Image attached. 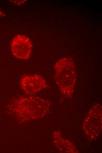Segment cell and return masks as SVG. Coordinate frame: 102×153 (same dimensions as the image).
<instances>
[{
    "label": "cell",
    "instance_id": "obj_1",
    "mask_svg": "<svg viewBox=\"0 0 102 153\" xmlns=\"http://www.w3.org/2000/svg\"><path fill=\"white\" fill-rule=\"evenodd\" d=\"M44 101L37 97H20L12 100L8 107L16 114H33L34 111L46 108L47 104Z\"/></svg>",
    "mask_w": 102,
    "mask_h": 153
},
{
    "label": "cell",
    "instance_id": "obj_2",
    "mask_svg": "<svg viewBox=\"0 0 102 153\" xmlns=\"http://www.w3.org/2000/svg\"><path fill=\"white\" fill-rule=\"evenodd\" d=\"M32 43L29 38L21 34L15 36L11 44L13 55L16 58L26 60L30 57L32 50Z\"/></svg>",
    "mask_w": 102,
    "mask_h": 153
},
{
    "label": "cell",
    "instance_id": "obj_3",
    "mask_svg": "<svg viewBox=\"0 0 102 153\" xmlns=\"http://www.w3.org/2000/svg\"><path fill=\"white\" fill-rule=\"evenodd\" d=\"M21 88L26 94L34 95L44 88L46 82L42 76L38 75H25L20 82Z\"/></svg>",
    "mask_w": 102,
    "mask_h": 153
},
{
    "label": "cell",
    "instance_id": "obj_4",
    "mask_svg": "<svg viewBox=\"0 0 102 153\" xmlns=\"http://www.w3.org/2000/svg\"><path fill=\"white\" fill-rule=\"evenodd\" d=\"M5 16V14L0 10V17L4 16Z\"/></svg>",
    "mask_w": 102,
    "mask_h": 153
}]
</instances>
